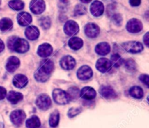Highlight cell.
Segmentation results:
<instances>
[{"mask_svg":"<svg viewBox=\"0 0 149 128\" xmlns=\"http://www.w3.org/2000/svg\"><path fill=\"white\" fill-rule=\"evenodd\" d=\"M7 100L13 104H15L17 103L19 101L23 100V95L20 93H17V92L15 91H10V93L7 94Z\"/></svg>","mask_w":149,"mask_h":128,"instance_id":"obj_23","label":"cell"},{"mask_svg":"<svg viewBox=\"0 0 149 128\" xmlns=\"http://www.w3.org/2000/svg\"><path fill=\"white\" fill-rule=\"evenodd\" d=\"M113 22L116 25V26H121L122 23V17L120 14H115L112 17Z\"/></svg>","mask_w":149,"mask_h":128,"instance_id":"obj_36","label":"cell"},{"mask_svg":"<svg viewBox=\"0 0 149 128\" xmlns=\"http://www.w3.org/2000/svg\"><path fill=\"white\" fill-rule=\"evenodd\" d=\"M52 97L56 103L59 105H65L69 102L70 98L68 93L61 89H55L52 93Z\"/></svg>","mask_w":149,"mask_h":128,"instance_id":"obj_3","label":"cell"},{"mask_svg":"<svg viewBox=\"0 0 149 128\" xmlns=\"http://www.w3.org/2000/svg\"><path fill=\"white\" fill-rule=\"evenodd\" d=\"M20 66V60L15 56H12L7 60L6 64V69L9 72H14Z\"/></svg>","mask_w":149,"mask_h":128,"instance_id":"obj_18","label":"cell"},{"mask_svg":"<svg viewBox=\"0 0 149 128\" xmlns=\"http://www.w3.org/2000/svg\"><path fill=\"white\" fill-rule=\"evenodd\" d=\"M54 69V63L50 60H45L41 63L34 74L36 81L39 82H45L50 77L51 73Z\"/></svg>","mask_w":149,"mask_h":128,"instance_id":"obj_1","label":"cell"},{"mask_svg":"<svg viewBox=\"0 0 149 128\" xmlns=\"http://www.w3.org/2000/svg\"><path fill=\"white\" fill-rule=\"evenodd\" d=\"M111 66L112 63L111 61L105 58H100L96 63V68L102 73L107 72L111 69Z\"/></svg>","mask_w":149,"mask_h":128,"instance_id":"obj_12","label":"cell"},{"mask_svg":"<svg viewBox=\"0 0 149 128\" xmlns=\"http://www.w3.org/2000/svg\"><path fill=\"white\" fill-rule=\"evenodd\" d=\"M17 20L19 25L22 26H26L32 22V17L29 13L21 12L17 15Z\"/></svg>","mask_w":149,"mask_h":128,"instance_id":"obj_15","label":"cell"},{"mask_svg":"<svg viewBox=\"0 0 149 128\" xmlns=\"http://www.w3.org/2000/svg\"><path fill=\"white\" fill-rule=\"evenodd\" d=\"M143 41L145 45H146L147 47H149V33L148 32H147V33H146L145 36H144Z\"/></svg>","mask_w":149,"mask_h":128,"instance_id":"obj_40","label":"cell"},{"mask_svg":"<svg viewBox=\"0 0 149 128\" xmlns=\"http://www.w3.org/2000/svg\"><path fill=\"white\" fill-rule=\"evenodd\" d=\"M125 66L130 72H135L137 69L136 63L132 59H128L125 61Z\"/></svg>","mask_w":149,"mask_h":128,"instance_id":"obj_31","label":"cell"},{"mask_svg":"<svg viewBox=\"0 0 149 128\" xmlns=\"http://www.w3.org/2000/svg\"><path fill=\"white\" fill-rule=\"evenodd\" d=\"M13 26V23L11 19L4 17L0 20V30L2 31H7L12 29Z\"/></svg>","mask_w":149,"mask_h":128,"instance_id":"obj_27","label":"cell"},{"mask_svg":"<svg viewBox=\"0 0 149 128\" xmlns=\"http://www.w3.org/2000/svg\"><path fill=\"white\" fill-rule=\"evenodd\" d=\"M4 49V44L1 39H0V52H2Z\"/></svg>","mask_w":149,"mask_h":128,"instance_id":"obj_41","label":"cell"},{"mask_svg":"<svg viewBox=\"0 0 149 128\" xmlns=\"http://www.w3.org/2000/svg\"><path fill=\"white\" fill-rule=\"evenodd\" d=\"M103 12H104V5L101 1L96 0L92 3L90 6V13L93 15L99 17L103 15Z\"/></svg>","mask_w":149,"mask_h":128,"instance_id":"obj_13","label":"cell"},{"mask_svg":"<svg viewBox=\"0 0 149 128\" xmlns=\"http://www.w3.org/2000/svg\"><path fill=\"white\" fill-rule=\"evenodd\" d=\"M141 0H130V4L132 7H138L141 4Z\"/></svg>","mask_w":149,"mask_h":128,"instance_id":"obj_39","label":"cell"},{"mask_svg":"<svg viewBox=\"0 0 149 128\" xmlns=\"http://www.w3.org/2000/svg\"><path fill=\"white\" fill-rule=\"evenodd\" d=\"M10 117L13 125L19 126V125H22L23 122L24 121L25 118H26V113L22 110H15L13 111L10 113Z\"/></svg>","mask_w":149,"mask_h":128,"instance_id":"obj_7","label":"cell"},{"mask_svg":"<svg viewBox=\"0 0 149 128\" xmlns=\"http://www.w3.org/2000/svg\"><path fill=\"white\" fill-rule=\"evenodd\" d=\"M79 31V26L77 22L74 20H68L64 26V32L68 36H73L77 34Z\"/></svg>","mask_w":149,"mask_h":128,"instance_id":"obj_9","label":"cell"},{"mask_svg":"<svg viewBox=\"0 0 149 128\" xmlns=\"http://www.w3.org/2000/svg\"><path fill=\"white\" fill-rule=\"evenodd\" d=\"M45 2L44 0H32L30 2V10L36 15L42 14L45 10Z\"/></svg>","mask_w":149,"mask_h":128,"instance_id":"obj_6","label":"cell"},{"mask_svg":"<svg viewBox=\"0 0 149 128\" xmlns=\"http://www.w3.org/2000/svg\"><path fill=\"white\" fill-rule=\"evenodd\" d=\"M68 45L72 49L78 50L83 46V41L79 37H73L68 41Z\"/></svg>","mask_w":149,"mask_h":128,"instance_id":"obj_25","label":"cell"},{"mask_svg":"<svg viewBox=\"0 0 149 128\" xmlns=\"http://www.w3.org/2000/svg\"><path fill=\"white\" fill-rule=\"evenodd\" d=\"M26 125L28 128H39L41 126L40 119L36 116H33L27 119Z\"/></svg>","mask_w":149,"mask_h":128,"instance_id":"obj_26","label":"cell"},{"mask_svg":"<svg viewBox=\"0 0 149 128\" xmlns=\"http://www.w3.org/2000/svg\"><path fill=\"white\" fill-rule=\"evenodd\" d=\"M110 45L107 42H100L95 47V52L100 55H106L110 52Z\"/></svg>","mask_w":149,"mask_h":128,"instance_id":"obj_22","label":"cell"},{"mask_svg":"<svg viewBox=\"0 0 149 128\" xmlns=\"http://www.w3.org/2000/svg\"><path fill=\"white\" fill-rule=\"evenodd\" d=\"M60 64L64 70H71L75 67L76 61L73 57L70 56V55H66L61 58Z\"/></svg>","mask_w":149,"mask_h":128,"instance_id":"obj_14","label":"cell"},{"mask_svg":"<svg viewBox=\"0 0 149 128\" xmlns=\"http://www.w3.org/2000/svg\"><path fill=\"white\" fill-rule=\"evenodd\" d=\"M38 55L42 58H47L49 56L52 52V47L49 44L45 43L41 45L37 49Z\"/></svg>","mask_w":149,"mask_h":128,"instance_id":"obj_19","label":"cell"},{"mask_svg":"<svg viewBox=\"0 0 149 128\" xmlns=\"http://www.w3.org/2000/svg\"><path fill=\"white\" fill-rule=\"evenodd\" d=\"M81 111V109L80 108H71L69 109L68 112V116L70 118L74 117V116H77L80 112Z\"/></svg>","mask_w":149,"mask_h":128,"instance_id":"obj_35","label":"cell"},{"mask_svg":"<svg viewBox=\"0 0 149 128\" xmlns=\"http://www.w3.org/2000/svg\"><path fill=\"white\" fill-rule=\"evenodd\" d=\"M39 24L44 29H48L51 26V20L49 17H42L39 19Z\"/></svg>","mask_w":149,"mask_h":128,"instance_id":"obj_33","label":"cell"},{"mask_svg":"<svg viewBox=\"0 0 149 128\" xmlns=\"http://www.w3.org/2000/svg\"><path fill=\"white\" fill-rule=\"evenodd\" d=\"M127 29L129 32L136 33L141 31L143 29V24L141 20L136 18L130 19L127 24Z\"/></svg>","mask_w":149,"mask_h":128,"instance_id":"obj_8","label":"cell"},{"mask_svg":"<svg viewBox=\"0 0 149 128\" xmlns=\"http://www.w3.org/2000/svg\"><path fill=\"white\" fill-rule=\"evenodd\" d=\"M36 104L39 109L41 110H47L49 107L51 106L52 102H51V99L46 94H42L37 97L36 100Z\"/></svg>","mask_w":149,"mask_h":128,"instance_id":"obj_5","label":"cell"},{"mask_svg":"<svg viewBox=\"0 0 149 128\" xmlns=\"http://www.w3.org/2000/svg\"><path fill=\"white\" fill-rule=\"evenodd\" d=\"M0 128H4V125L1 123H0Z\"/></svg>","mask_w":149,"mask_h":128,"instance_id":"obj_43","label":"cell"},{"mask_svg":"<svg viewBox=\"0 0 149 128\" xmlns=\"http://www.w3.org/2000/svg\"><path fill=\"white\" fill-rule=\"evenodd\" d=\"M25 34L29 40H36L39 36V31L36 26H29L25 31Z\"/></svg>","mask_w":149,"mask_h":128,"instance_id":"obj_21","label":"cell"},{"mask_svg":"<svg viewBox=\"0 0 149 128\" xmlns=\"http://www.w3.org/2000/svg\"><path fill=\"white\" fill-rule=\"evenodd\" d=\"M130 95L134 98L141 99L144 96V92L141 87L134 86L130 89Z\"/></svg>","mask_w":149,"mask_h":128,"instance_id":"obj_24","label":"cell"},{"mask_svg":"<svg viewBox=\"0 0 149 128\" xmlns=\"http://www.w3.org/2000/svg\"><path fill=\"white\" fill-rule=\"evenodd\" d=\"M7 95V90L5 88L0 87V100H3Z\"/></svg>","mask_w":149,"mask_h":128,"instance_id":"obj_38","label":"cell"},{"mask_svg":"<svg viewBox=\"0 0 149 128\" xmlns=\"http://www.w3.org/2000/svg\"><path fill=\"white\" fill-rule=\"evenodd\" d=\"M13 84L17 88H23L28 84V78L23 74H17L13 80Z\"/></svg>","mask_w":149,"mask_h":128,"instance_id":"obj_20","label":"cell"},{"mask_svg":"<svg viewBox=\"0 0 149 128\" xmlns=\"http://www.w3.org/2000/svg\"><path fill=\"white\" fill-rule=\"evenodd\" d=\"M122 47L127 52L130 53H138L143 50V46L141 42H127L122 44Z\"/></svg>","mask_w":149,"mask_h":128,"instance_id":"obj_4","label":"cell"},{"mask_svg":"<svg viewBox=\"0 0 149 128\" xmlns=\"http://www.w3.org/2000/svg\"><path fill=\"white\" fill-rule=\"evenodd\" d=\"M86 12H87V9L81 4L77 5V7H75V10H74L76 15H82L85 14Z\"/></svg>","mask_w":149,"mask_h":128,"instance_id":"obj_34","label":"cell"},{"mask_svg":"<svg viewBox=\"0 0 149 128\" xmlns=\"http://www.w3.org/2000/svg\"><path fill=\"white\" fill-rule=\"evenodd\" d=\"M93 70L88 65H83L77 71V77L81 80L90 79L93 77Z\"/></svg>","mask_w":149,"mask_h":128,"instance_id":"obj_11","label":"cell"},{"mask_svg":"<svg viewBox=\"0 0 149 128\" xmlns=\"http://www.w3.org/2000/svg\"><path fill=\"white\" fill-rule=\"evenodd\" d=\"M9 6L14 10H21L24 8V3L21 0H11L9 1Z\"/></svg>","mask_w":149,"mask_h":128,"instance_id":"obj_29","label":"cell"},{"mask_svg":"<svg viewBox=\"0 0 149 128\" xmlns=\"http://www.w3.org/2000/svg\"><path fill=\"white\" fill-rule=\"evenodd\" d=\"M99 93L103 97L106 99L113 98L116 96L115 90L109 86H102L99 90Z\"/></svg>","mask_w":149,"mask_h":128,"instance_id":"obj_17","label":"cell"},{"mask_svg":"<svg viewBox=\"0 0 149 128\" xmlns=\"http://www.w3.org/2000/svg\"><path fill=\"white\" fill-rule=\"evenodd\" d=\"M80 96L84 100H91L96 97V92L93 87H85L80 91Z\"/></svg>","mask_w":149,"mask_h":128,"instance_id":"obj_16","label":"cell"},{"mask_svg":"<svg viewBox=\"0 0 149 128\" xmlns=\"http://www.w3.org/2000/svg\"><path fill=\"white\" fill-rule=\"evenodd\" d=\"M111 63L113 65V66L118 68L123 63V60H122V57L119 55V54H114L111 56Z\"/></svg>","mask_w":149,"mask_h":128,"instance_id":"obj_32","label":"cell"},{"mask_svg":"<svg viewBox=\"0 0 149 128\" xmlns=\"http://www.w3.org/2000/svg\"><path fill=\"white\" fill-rule=\"evenodd\" d=\"M82 3H84V4H87V3H90L92 0H80Z\"/></svg>","mask_w":149,"mask_h":128,"instance_id":"obj_42","label":"cell"},{"mask_svg":"<svg viewBox=\"0 0 149 128\" xmlns=\"http://www.w3.org/2000/svg\"><path fill=\"white\" fill-rule=\"evenodd\" d=\"M68 95L70 100H77L80 96L79 89L77 87H71L68 90Z\"/></svg>","mask_w":149,"mask_h":128,"instance_id":"obj_30","label":"cell"},{"mask_svg":"<svg viewBox=\"0 0 149 128\" xmlns=\"http://www.w3.org/2000/svg\"><path fill=\"white\" fill-rule=\"evenodd\" d=\"M0 4H1V0H0Z\"/></svg>","mask_w":149,"mask_h":128,"instance_id":"obj_44","label":"cell"},{"mask_svg":"<svg viewBox=\"0 0 149 128\" xmlns=\"http://www.w3.org/2000/svg\"><path fill=\"white\" fill-rule=\"evenodd\" d=\"M140 80L147 87H149V77L148 74H142L140 77Z\"/></svg>","mask_w":149,"mask_h":128,"instance_id":"obj_37","label":"cell"},{"mask_svg":"<svg viewBox=\"0 0 149 128\" xmlns=\"http://www.w3.org/2000/svg\"><path fill=\"white\" fill-rule=\"evenodd\" d=\"M84 33L90 38L97 37L100 33V28L95 23H87L84 27Z\"/></svg>","mask_w":149,"mask_h":128,"instance_id":"obj_10","label":"cell"},{"mask_svg":"<svg viewBox=\"0 0 149 128\" xmlns=\"http://www.w3.org/2000/svg\"><path fill=\"white\" fill-rule=\"evenodd\" d=\"M60 121V113L58 111H55L52 112L49 116V124L52 127H55L58 126Z\"/></svg>","mask_w":149,"mask_h":128,"instance_id":"obj_28","label":"cell"},{"mask_svg":"<svg viewBox=\"0 0 149 128\" xmlns=\"http://www.w3.org/2000/svg\"><path fill=\"white\" fill-rule=\"evenodd\" d=\"M9 49L18 53H24L29 49V44L25 39L19 37L13 36L7 41Z\"/></svg>","mask_w":149,"mask_h":128,"instance_id":"obj_2","label":"cell"}]
</instances>
